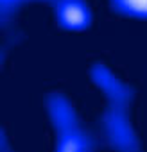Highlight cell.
<instances>
[{
  "instance_id": "5b68a950",
  "label": "cell",
  "mask_w": 147,
  "mask_h": 152,
  "mask_svg": "<svg viewBox=\"0 0 147 152\" xmlns=\"http://www.w3.org/2000/svg\"><path fill=\"white\" fill-rule=\"evenodd\" d=\"M4 152H9V150H7V147H6V145H4Z\"/></svg>"
},
{
  "instance_id": "277c9868",
  "label": "cell",
  "mask_w": 147,
  "mask_h": 152,
  "mask_svg": "<svg viewBox=\"0 0 147 152\" xmlns=\"http://www.w3.org/2000/svg\"><path fill=\"white\" fill-rule=\"evenodd\" d=\"M111 6L126 16L147 18V0H111Z\"/></svg>"
},
{
  "instance_id": "3957f363",
  "label": "cell",
  "mask_w": 147,
  "mask_h": 152,
  "mask_svg": "<svg viewBox=\"0 0 147 152\" xmlns=\"http://www.w3.org/2000/svg\"><path fill=\"white\" fill-rule=\"evenodd\" d=\"M56 15L59 23L72 31H81L90 23V11L83 0H57Z\"/></svg>"
},
{
  "instance_id": "7a4b0ae2",
  "label": "cell",
  "mask_w": 147,
  "mask_h": 152,
  "mask_svg": "<svg viewBox=\"0 0 147 152\" xmlns=\"http://www.w3.org/2000/svg\"><path fill=\"white\" fill-rule=\"evenodd\" d=\"M47 107L56 129V152H93L97 148L93 136L81 125L74 107L63 95L52 93Z\"/></svg>"
},
{
  "instance_id": "6da1fadb",
  "label": "cell",
  "mask_w": 147,
  "mask_h": 152,
  "mask_svg": "<svg viewBox=\"0 0 147 152\" xmlns=\"http://www.w3.org/2000/svg\"><path fill=\"white\" fill-rule=\"evenodd\" d=\"M92 77L108 97V111L102 116L108 143L118 152H140L136 136L126 116L127 104L131 100L133 91L126 84H122L110 70H106L101 64L93 68Z\"/></svg>"
}]
</instances>
